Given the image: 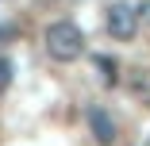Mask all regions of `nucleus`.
<instances>
[{"instance_id":"1","label":"nucleus","mask_w":150,"mask_h":146,"mask_svg":"<svg viewBox=\"0 0 150 146\" xmlns=\"http://www.w3.org/2000/svg\"><path fill=\"white\" fill-rule=\"evenodd\" d=\"M42 46H46V54L54 62H77L85 54V35H81V27L73 19H54L46 27V35H42Z\"/></svg>"},{"instance_id":"2","label":"nucleus","mask_w":150,"mask_h":146,"mask_svg":"<svg viewBox=\"0 0 150 146\" xmlns=\"http://www.w3.org/2000/svg\"><path fill=\"white\" fill-rule=\"evenodd\" d=\"M104 23H108V35H112V39L127 42V39H135V31H139V8H135V4H112L108 16H104Z\"/></svg>"},{"instance_id":"3","label":"nucleus","mask_w":150,"mask_h":146,"mask_svg":"<svg viewBox=\"0 0 150 146\" xmlns=\"http://www.w3.org/2000/svg\"><path fill=\"white\" fill-rule=\"evenodd\" d=\"M88 127H93V138L100 146H112L115 142V119H112L104 108H88Z\"/></svg>"},{"instance_id":"4","label":"nucleus","mask_w":150,"mask_h":146,"mask_svg":"<svg viewBox=\"0 0 150 146\" xmlns=\"http://www.w3.org/2000/svg\"><path fill=\"white\" fill-rule=\"evenodd\" d=\"M96 66L104 69V81H108V85H115V62H112V58H96Z\"/></svg>"},{"instance_id":"5","label":"nucleus","mask_w":150,"mask_h":146,"mask_svg":"<svg viewBox=\"0 0 150 146\" xmlns=\"http://www.w3.org/2000/svg\"><path fill=\"white\" fill-rule=\"evenodd\" d=\"M8 81H12V62L0 58V85H8Z\"/></svg>"},{"instance_id":"6","label":"nucleus","mask_w":150,"mask_h":146,"mask_svg":"<svg viewBox=\"0 0 150 146\" xmlns=\"http://www.w3.org/2000/svg\"><path fill=\"white\" fill-rule=\"evenodd\" d=\"M142 146H150V138H146V142H142Z\"/></svg>"}]
</instances>
